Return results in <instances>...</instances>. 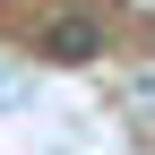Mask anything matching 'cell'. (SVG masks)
I'll list each match as a JSON object with an SVG mask.
<instances>
[{"label": "cell", "mask_w": 155, "mask_h": 155, "mask_svg": "<svg viewBox=\"0 0 155 155\" xmlns=\"http://www.w3.org/2000/svg\"><path fill=\"white\" fill-rule=\"evenodd\" d=\"M95 52H104V17L95 9H52L43 17V61H95Z\"/></svg>", "instance_id": "obj_1"}]
</instances>
